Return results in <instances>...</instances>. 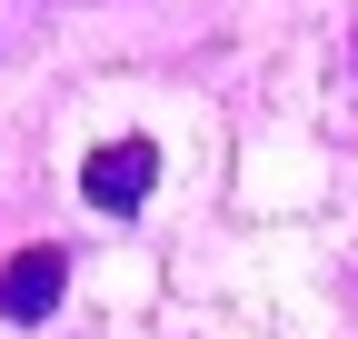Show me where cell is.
Masks as SVG:
<instances>
[{"mask_svg": "<svg viewBox=\"0 0 358 339\" xmlns=\"http://www.w3.org/2000/svg\"><path fill=\"white\" fill-rule=\"evenodd\" d=\"M150 180H159V140H110V150L80 160V200L90 209H140Z\"/></svg>", "mask_w": 358, "mask_h": 339, "instance_id": "6da1fadb", "label": "cell"}, {"mask_svg": "<svg viewBox=\"0 0 358 339\" xmlns=\"http://www.w3.org/2000/svg\"><path fill=\"white\" fill-rule=\"evenodd\" d=\"M60 279H70V260H60V249H20V260L0 270V310H10V319H50Z\"/></svg>", "mask_w": 358, "mask_h": 339, "instance_id": "7a4b0ae2", "label": "cell"}]
</instances>
